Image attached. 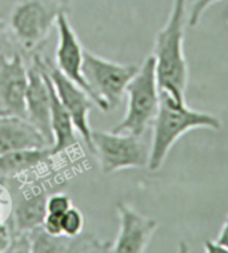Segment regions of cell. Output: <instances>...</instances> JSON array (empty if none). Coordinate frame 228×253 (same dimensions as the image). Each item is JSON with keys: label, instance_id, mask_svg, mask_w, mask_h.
I'll use <instances>...</instances> for the list:
<instances>
[{"label": "cell", "instance_id": "cell-1", "mask_svg": "<svg viewBox=\"0 0 228 253\" xmlns=\"http://www.w3.org/2000/svg\"><path fill=\"white\" fill-rule=\"evenodd\" d=\"M70 0H0V30L23 55H36Z\"/></svg>", "mask_w": 228, "mask_h": 253}, {"label": "cell", "instance_id": "cell-2", "mask_svg": "<svg viewBox=\"0 0 228 253\" xmlns=\"http://www.w3.org/2000/svg\"><path fill=\"white\" fill-rule=\"evenodd\" d=\"M187 0H174L168 20L155 39V70L159 91L185 101L188 66L183 51Z\"/></svg>", "mask_w": 228, "mask_h": 253}, {"label": "cell", "instance_id": "cell-3", "mask_svg": "<svg viewBox=\"0 0 228 253\" xmlns=\"http://www.w3.org/2000/svg\"><path fill=\"white\" fill-rule=\"evenodd\" d=\"M196 128L219 131L222 123L212 115L189 108L185 101L176 100L168 92L159 91V108L154 119V132L149 145V169H160L180 136Z\"/></svg>", "mask_w": 228, "mask_h": 253}, {"label": "cell", "instance_id": "cell-4", "mask_svg": "<svg viewBox=\"0 0 228 253\" xmlns=\"http://www.w3.org/2000/svg\"><path fill=\"white\" fill-rule=\"evenodd\" d=\"M155 67L154 55L148 56L127 84V111L122 122L112 128V132L143 136L149 124L154 122L159 108V87Z\"/></svg>", "mask_w": 228, "mask_h": 253}, {"label": "cell", "instance_id": "cell-5", "mask_svg": "<svg viewBox=\"0 0 228 253\" xmlns=\"http://www.w3.org/2000/svg\"><path fill=\"white\" fill-rule=\"evenodd\" d=\"M135 64H122L107 60L84 49L83 76L95 104L103 112L112 111L120 104L126 87L137 74Z\"/></svg>", "mask_w": 228, "mask_h": 253}, {"label": "cell", "instance_id": "cell-6", "mask_svg": "<svg viewBox=\"0 0 228 253\" xmlns=\"http://www.w3.org/2000/svg\"><path fill=\"white\" fill-rule=\"evenodd\" d=\"M92 153L104 175L128 168L148 167L149 147L141 136L92 129Z\"/></svg>", "mask_w": 228, "mask_h": 253}, {"label": "cell", "instance_id": "cell-7", "mask_svg": "<svg viewBox=\"0 0 228 253\" xmlns=\"http://www.w3.org/2000/svg\"><path fill=\"white\" fill-rule=\"evenodd\" d=\"M44 68L47 71L49 79L53 84V88L56 91L57 96L62 101V104L66 107L68 114L71 115V119L74 122L75 129L83 137L84 143L88 147V149L92 152V128L90 126V112L92 108L96 107L92 97L90 96V93L86 92L78 84L74 83L72 80L64 76V75L57 70L53 61L48 57H43Z\"/></svg>", "mask_w": 228, "mask_h": 253}, {"label": "cell", "instance_id": "cell-8", "mask_svg": "<svg viewBox=\"0 0 228 253\" xmlns=\"http://www.w3.org/2000/svg\"><path fill=\"white\" fill-rule=\"evenodd\" d=\"M28 83L24 55L16 49L0 51V114L27 119L26 91Z\"/></svg>", "mask_w": 228, "mask_h": 253}, {"label": "cell", "instance_id": "cell-9", "mask_svg": "<svg viewBox=\"0 0 228 253\" xmlns=\"http://www.w3.org/2000/svg\"><path fill=\"white\" fill-rule=\"evenodd\" d=\"M28 83L26 91V115L27 120L42 132L48 141L49 147L53 143L51 129V101L47 78L44 72L43 61L40 55H34L31 63L27 66Z\"/></svg>", "mask_w": 228, "mask_h": 253}, {"label": "cell", "instance_id": "cell-10", "mask_svg": "<svg viewBox=\"0 0 228 253\" xmlns=\"http://www.w3.org/2000/svg\"><path fill=\"white\" fill-rule=\"evenodd\" d=\"M119 217V232L110 252L143 253L158 229V221L139 213L131 205L119 201L116 204Z\"/></svg>", "mask_w": 228, "mask_h": 253}, {"label": "cell", "instance_id": "cell-11", "mask_svg": "<svg viewBox=\"0 0 228 253\" xmlns=\"http://www.w3.org/2000/svg\"><path fill=\"white\" fill-rule=\"evenodd\" d=\"M56 30L57 45L55 51V67L64 76L90 93V88L83 76L84 48L82 47L76 32L71 26L68 13L59 15L56 20Z\"/></svg>", "mask_w": 228, "mask_h": 253}, {"label": "cell", "instance_id": "cell-12", "mask_svg": "<svg viewBox=\"0 0 228 253\" xmlns=\"http://www.w3.org/2000/svg\"><path fill=\"white\" fill-rule=\"evenodd\" d=\"M31 253H72V252H110L111 244L93 236L80 233L79 236H52L36 227L30 232Z\"/></svg>", "mask_w": 228, "mask_h": 253}, {"label": "cell", "instance_id": "cell-13", "mask_svg": "<svg viewBox=\"0 0 228 253\" xmlns=\"http://www.w3.org/2000/svg\"><path fill=\"white\" fill-rule=\"evenodd\" d=\"M49 147L42 132L18 115L0 114V155L20 149Z\"/></svg>", "mask_w": 228, "mask_h": 253}, {"label": "cell", "instance_id": "cell-14", "mask_svg": "<svg viewBox=\"0 0 228 253\" xmlns=\"http://www.w3.org/2000/svg\"><path fill=\"white\" fill-rule=\"evenodd\" d=\"M42 61H43V59H42ZM44 72H46V78H47L49 101H51V129H52L53 143L49 147V149H51V155L53 157L59 153L64 152L67 149H70L71 147H74L78 143V137H76V129H75L71 115L68 114L66 107L62 104V101L57 96L46 68H44Z\"/></svg>", "mask_w": 228, "mask_h": 253}, {"label": "cell", "instance_id": "cell-15", "mask_svg": "<svg viewBox=\"0 0 228 253\" xmlns=\"http://www.w3.org/2000/svg\"><path fill=\"white\" fill-rule=\"evenodd\" d=\"M52 157L49 147L35 149H20L0 155V180L13 179L16 176L35 169Z\"/></svg>", "mask_w": 228, "mask_h": 253}, {"label": "cell", "instance_id": "cell-16", "mask_svg": "<svg viewBox=\"0 0 228 253\" xmlns=\"http://www.w3.org/2000/svg\"><path fill=\"white\" fill-rule=\"evenodd\" d=\"M47 195L40 191L32 196L24 197L22 201L13 207L12 214L9 218V228L12 232H31L36 227L43 224L47 214L46 208Z\"/></svg>", "mask_w": 228, "mask_h": 253}, {"label": "cell", "instance_id": "cell-17", "mask_svg": "<svg viewBox=\"0 0 228 253\" xmlns=\"http://www.w3.org/2000/svg\"><path fill=\"white\" fill-rule=\"evenodd\" d=\"M62 229L63 235L75 237L83 233L84 229V216L79 208L71 207L70 210L64 212L62 216Z\"/></svg>", "mask_w": 228, "mask_h": 253}, {"label": "cell", "instance_id": "cell-18", "mask_svg": "<svg viewBox=\"0 0 228 253\" xmlns=\"http://www.w3.org/2000/svg\"><path fill=\"white\" fill-rule=\"evenodd\" d=\"M71 207H72V200L66 193L57 192L51 196H47V201H46L47 213L63 214L70 210Z\"/></svg>", "mask_w": 228, "mask_h": 253}, {"label": "cell", "instance_id": "cell-19", "mask_svg": "<svg viewBox=\"0 0 228 253\" xmlns=\"http://www.w3.org/2000/svg\"><path fill=\"white\" fill-rule=\"evenodd\" d=\"M13 210L12 196L9 193L8 188L5 187L0 180V225L7 224L11 218Z\"/></svg>", "mask_w": 228, "mask_h": 253}, {"label": "cell", "instance_id": "cell-20", "mask_svg": "<svg viewBox=\"0 0 228 253\" xmlns=\"http://www.w3.org/2000/svg\"><path fill=\"white\" fill-rule=\"evenodd\" d=\"M189 1H191V12L188 16V24L189 27H196L200 22L204 11L220 0H189Z\"/></svg>", "mask_w": 228, "mask_h": 253}, {"label": "cell", "instance_id": "cell-21", "mask_svg": "<svg viewBox=\"0 0 228 253\" xmlns=\"http://www.w3.org/2000/svg\"><path fill=\"white\" fill-rule=\"evenodd\" d=\"M62 216L63 214H53L47 213L43 220L42 227L48 235L52 236H60L63 235L62 229Z\"/></svg>", "mask_w": 228, "mask_h": 253}, {"label": "cell", "instance_id": "cell-22", "mask_svg": "<svg viewBox=\"0 0 228 253\" xmlns=\"http://www.w3.org/2000/svg\"><path fill=\"white\" fill-rule=\"evenodd\" d=\"M11 239H12V233H11L9 224L7 223L0 225V253L8 252Z\"/></svg>", "mask_w": 228, "mask_h": 253}, {"label": "cell", "instance_id": "cell-23", "mask_svg": "<svg viewBox=\"0 0 228 253\" xmlns=\"http://www.w3.org/2000/svg\"><path fill=\"white\" fill-rule=\"evenodd\" d=\"M216 244L222 245L224 249L228 251V216L226 218V221L223 223V227L220 229L219 235H218V239L215 241Z\"/></svg>", "mask_w": 228, "mask_h": 253}]
</instances>
